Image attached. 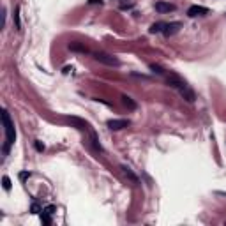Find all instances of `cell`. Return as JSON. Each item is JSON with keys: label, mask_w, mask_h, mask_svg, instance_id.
Returning a JSON list of instances; mask_svg holds the SVG:
<instances>
[{"label": "cell", "mask_w": 226, "mask_h": 226, "mask_svg": "<svg viewBox=\"0 0 226 226\" xmlns=\"http://www.w3.org/2000/svg\"><path fill=\"white\" fill-rule=\"evenodd\" d=\"M166 78V83H168L171 88H175V90H178V94L182 95L187 103H194V99H196V94H194V90L189 87L187 83L180 78V76L173 74V73H170V74L164 76Z\"/></svg>", "instance_id": "cell-1"}, {"label": "cell", "mask_w": 226, "mask_h": 226, "mask_svg": "<svg viewBox=\"0 0 226 226\" xmlns=\"http://www.w3.org/2000/svg\"><path fill=\"white\" fill-rule=\"evenodd\" d=\"M2 124H4V131H5V143H4V147H2V154L7 155L9 150H11V147H13V143L16 141L14 124H13V120H11L7 110H2Z\"/></svg>", "instance_id": "cell-2"}, {"label": "cell", "mask_w": 226, "mask_h": 226, "mask_svg": "<svg viewBox=\"0 0 226 226\" xmlns=\"http://www.w3.org/2000/svg\"><path fill=\"white\" fill-rule=\"evenodd\" d=\"M94 58L97 60V62L104 64V65H112V67H118V65H120V60H118L117 56L110 55V53H103V51H97V53H94Z\"/></svg>", "instance_id": "cell-3"}, {"label": "cell", "mask_w": 226, "mask_h": 226, "mask_svg": "<svg viewBox=\"0 0 226 226\" xmlns=\"http://www.w3.org/2000/svg\"><path fill=\"white\" fill-rule=\"evenodd\" d=\"M65 120H67L73 127H76L78 131H81V132H87V134H88L90 129H92V127H90V124H88V122H85L83 118H78V117H65Z\"/></svg>", "instance_id": "cell-4"}, {"label": "cell", "mask_w": 226, "mask_h": 226, "mask_svg": "<svg viewBox=\"0 0 226 226\" xmlns=\"http://www.w3.org/2000/svg\"><path fill=\"white\" fill-rule=\"evenodd\" d=\"M106 126L112 129V131H120L127 126H131V120H126V118H113V120H108Z\"/></svg>", "instance_id": "cell-5"}, {"label": "cell", "mask_w": 226, "mask_h": 226, "mask_svg": "<svg viewBox=\"0 0 226 226\" xmlns=\"http://www.w3.org/2000/svg\"><path fill=\"white\" fill-rule=\"evenodd\" d=\"M208 14V9L203 5H191L187 9V16L189 18H196V16H205Z\"/></svg>", "instance_id": "cell-6"}, {"label": "cell", "mask_w": 226, "mask_h": 226, "mask_svg": "<svg viewBox=\"0 0 226 226\" xmlns=\"http://www.w3.org/2000/svg\"><path fill=\"white\" fill-rule=\"evenodd\" d=\"M155 11L157 13H161V14H164V13H173L175 9H177V5L175 4H170V2H155Z\"/></svg>", "instance_id": "cell-7"}, {"label": "cell", "mask_w": 226, "mask_h": 226, "mask_svg": "<svg viewBox=\"0 0 226 226\" xmlns=\"http://www.w3.org/2000/svg\"><path fill=\"white\" fill-rule=\"evenodd\" d=\"M180 27H182V23L180 21H171V23H166V27H164V30H163V34L164 36H173V34H177L178 30H180Z\"/></svg>", "instance_id": "cell-8"}, {"label": "cell", "mask_w": 226, "mask_h": 226, "mask_svg": "<svg viewBox=\"0 0 226 226\" xmlns=\"http://www.w3.org/2000/svg\"><path fill=\"white\" fill-rule=\"evenodd\" d=\"M120 170H122V173H124V175H126V177H127V178L131 180L132 184H136V186L140 184V178H138V177L134 175V171H132V170L129 168V166H126V164H122V166H120Z\"/></svg>", "instance_id": "cell-9"}, {"label": "cell", "mask_w": 226, "mask_h": 226, "mask_svg": "<svg viewBox=\"0 0 226 226\" xmlns=\"http://www.w3.org/2000/svg\"><path fill=\"white\" fill-rule=\"evenodd\" d=\"M120 101H122V104H124L129 112H134V110L138 108V103H136L132 97H129V95H122V97H120Z\"/></svg>", "instance_id": "cell-10"}, {"label": "cell", "mask_w": 226, "mask_h": 226, "mask_svg": "<svg viewBox=\"0 0 226 226\" xmlns=\"http://www.w3.org/2000/svg\"><path fill=\"white\" fill-rule=\"evenodd\" d=\"M164 27H166V23H164V21H157V23L150 25L149 32H150V34H159V32H163V30H164Z\"/></svg>", "instance_id": "cell-11"}, {"label": "cell", "mask_w": 226, "mask_h": 226, "mask_svg": "<svg viewBox=\"0 0 226 226\" xmlns=\"http://www.w3.org/2000/svg\"><path fill=\"white\" fill-rule=\"evenodd\" d=\"M69 50H71V51H80V53H90L88 48L83 46V44H80V42H71V44H69Z\"/></svg>", "instance_id": "cell-12"}, {"label": "cell", "mask_w": 226, "mask_h": 226, "mask_svg": "<svg viewBox=\"0 0 226 226\" xmlns=\"http://www.w3.org/2000/svg\"><path fill=\"white\" fill-rule=\"evenodd\" d=\"M19 11H21V7L16 5V9H14V27H16V30H21V19H19Z\"/></svg>", "instance_id": "cell-13"}, {"label": "cell", "mask_w": 226, "mask_h": 226, "mask_svg": "<svg viewBox=\"0 0 226 226\" xmlns=\"http://www.w3.org/2000/svg\"><path fill=\"white\" fill-rule=\"evenodd\" d=\"M41 221H42V225L44 226H50L51 225V214H48V212H41Z\"/></svg>", "instance_id": "cell-14"}, {"label": "cell", "mask_w": 226, "mask_h": 226, "mask_svg": "<svg viewBox=\"0 0 226 226\" xmlns=\"http://www.w3.org/2000/svg\"><path fill=\"white\" fill-rule=\"evenodd\" d=\"M150 71L152 73H157V74H161V76H166V71L161 65H157V64H150Z\"/></svg>", "instance_id": "cell-15"}, {"label": "cell", "mask_w": 226, "mask_h": 226, "mask_svg": "<svg viewBox=\"0 0 226 226\" xmlns=\"http://www.w3.org/2000/svg\"><path fill=\"white\" fill-rule=\"evenodd\" d=\"M2 186H4L5 191H11V178H9L7 175H4V177H2Z\"/></svg>", "instance_id": "cell-16"}, {"label": "cell", "mask_w": 226, "mask_h": 226, "mask_svg": "<svg viewBox=\"0 0 226 226\" xmlns=\"http://www.w3.org/2000/svg\"><path fill=\"white\" fill-rule=\"evenodd\" d=\"M30 212H32V214H41V212H42V208L37 205V201H34V203H32V207H30Z\"/></svg>", "instance_id": "cell-17"}, {"label": "cell", "mask_w": 226, "mask_h": 226, "mask_svg": "<svg viewBox=\"0 0 226 226\" xmlns=\"http://www.w3.org/2000/svg\"><path fill=\"white\" fill-rule=\"evenodd\" d=\"M42 210H44V212H48V214H51V216H53V214H55V210H56V207H55V205H48V207H44V208H42Z\"/></svg>", "instance_id": "cell-18"}, {"label": "cell", "mask_w": 226, "mask_h": 226, "mask_svg": "<svg viewBox=\"0 0 226 226\" xmlns=\"http://www.w3.org/2000/svg\"><path fill=\"white\" fill-rule=\"evenodd\" d=\"M34 147H36L37 152H44V145H42L41 141H34Z\"/></svg>", "instance_id": "cell-19"}, {"label": "cell", "mask_w": 226, "mask_h": 226, "mask_svg": "<svg viewBox=\"0 0 226 226\" xmlns=\"http://www.w3.org/2000/svg\"><path fill=\"white\" fill-rule=\"evenodd\" d=\"M28 177H30L28 171H21V173H19V178H21V180H25V178H28Z\"/></svg>", "instance_id": "cell-20"}, {"label": "cell", "mask_w": 226, "mask_h": 226, "mask_svg": "<svg viewBox=\"0 0 226 226\" xmlns=\"http://www.w3.org/2000/svg\"><path fill=\"white\" fill-rule=\"evenodd\" d=\"M88 4H99V5H101V4H103V0H88Z\"/></svg>", "instance_id": "cell-21"}, {"label": "cell", "mask_w": 226, "mask_h": 226, "mask_svg": "<svg viewBox=\"0 0 226 226\" xmlns=\"http://www.w3.org/2000/svg\"><path fill=\"white\" fill-rule=\"evenodd\" d=\"M69 71H73V67H69V65H67V67H64V73H65V74H67Z\"/></svg>", "instance_id": "cell-22"}]
</instances>
